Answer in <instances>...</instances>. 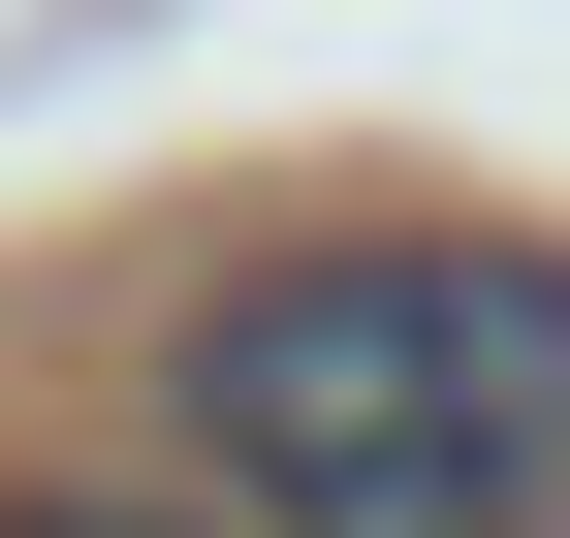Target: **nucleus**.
<instances>
[{"instance_id": "f03ea898", "label": "nucleus", "mask_w": 570, "mask_h": 538, "mask_svg": "<svg viewBox=\"0 0 570 538\" xmlns=\"http://www.w3.org/2000/svg\"><path fill=\"white\" fill-rule=\"evenodd\" d=\"M0 538H223L190 476H0Z\"/></svg>"}, {"instance_id": "f257e3e1", "label": "nucleus", "mask_w": 570, "mask_h": 538, "mask_svg": "<svg viewBox=\"0 0 570 538\" xmlns=\"http://www.w3.org/2000/svg\"><path fill=\"white\" fill-rule=\"evenodd\" d=\"M159 444L223 538H570V253L539 222H348L190 286Z\"/></svg>"}]
</instances>
